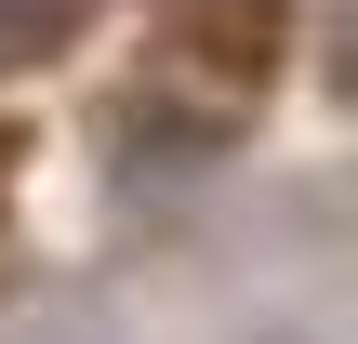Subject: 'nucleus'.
Returning a JSON list of instances; mask_svg holds the SVG:
<instances>
[{"label":"nucleus","instance_id":"obj_1","mask_svg":"<svg viewBox=\"0 0 358 344\" xmlns=\"http://www.w3.org/2000/svg\"><path fill=\"white\" fill-rule=\"evenodd\" d=\"M93 159L120 199H186L226 172V119L199 93H120V106H93Z\"/></svg>","mask_w":358,"mask_h":344},{"label":"nucleus","instance_id":"obj_2","mask_svg":"<svg viewBox=\"0 0 358 344\" xmlns=\"http://www.w3.org/2000/svg\"><path fill=\"white\" fill-rule=\"evenodd\" d=\"M66 27H80V0H0V66H40V53H66Z\"/></svg>","mask_w":358,"mask_h":344},{"label":"nucleus","instance_id":"obj_3","mask_svg":"<svg viewBox=\"0 0 358 344\" xmlns=\"http://www.w3.org/2000/svg\"><path fill=\"white\" fill-rule=\"evenodd\" d=\"M0 344H133L106 305H27V318H0Z\"/></svg>","mask_w":358,"mask_h":344},{"label":"nucleus","instance_id":"obj_4","mask_svg":"<svg viewBox=\"0 0 358 344\" xmlns=\"http://www.w3.org/2000/svg\"><path fill=\"white\" fill-rule=\"evenodd\" d=\"M319 93L358 106V0H319Z\"/></svg>","mask_w":358,"mask_h":344},{"label":"nucleus","instance_id":"obj_5","mask_svg":"<svg viewBox=\"0 0 358 344\" xmlns=\"http://www.w3.org/2000/svg\"><path fill=\"white\" fill-rule=\"evenodd\" d=\"M239 344H332V331H306V318H266V331H239Z\"/></svg>","mask_w":358,"mask_h":344}]
</instances>
